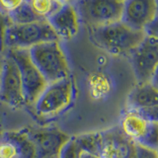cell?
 I'll return each instance as SVG.
<instances>
[{"instance_id": "6da1fadb", "label": "cell", "mask_w": 158, "mask_h": 158, "mask_svg": "<svg viewBox=\"0 0 158 158\" xmlns=\"http://www.w3.org/2000/svg\"><path fill=\"white\" fill-rule=\"evenodd\" d=\"M89 30L94 44L117 56H130L146 36L143 31L133 30L122 21Z\"/></svg>"}, {"instance_id": "7a4b0ae2", "label": "cell", "mask_w": 158, "mask_h": 158, "mask_svg": "<svg viewBox=\"0 0 158 158\" xmlns=\"http://www.w3.org/2000/svg\"><path fill=\"white\" fill-rule=\"evenodd\" d=\"M29 53L48 83L71 76L68 58L60 41L40 44L29 48Z\"/></svg>"}, {"instance_id": "3957f363", "label": "cell", "mask_w": 158, "mask_h": 158, "mask_svg": "<svg viewBox=\"0 0 158 158\" xmlns=\"http://www.w3.org/2000/svg\"><path fill=\"white\" fill-rule=\"evenodd\" d=\"M59 41L48 20L26 24L8 23L4 28L2 42L5 49H29L40 44Z\"/></svg>"}, {"instance_id": "277c9868", "label": "cell", "mask_w": 158, "mask_h": 158, "mask_svg": "<svg viewBox=\"0 0 158 158\" xmlns=\"http://www.w3.org/2000/svg\"><path fill=\"white\" fill-rule=\"evenodd\" d=\"M74 91L71 76L48 83L33 105L35 111L40 117H56L70 107L74 99Z\"/></svg>"}, {"instance_id": "5b68a950", "label": "cell", "mask_w": 158, "mask_h": 158, "mask_svg": "<svg viewBox=\"0 0 158 158\" xmlns=\"http://www.w3.org/2000/svg\"><path fill=\"white\" fill-rule=\"evenodd\" d=\"M81 24L89 29L121 21L123 1L120 0H73Z\"/></svg>"}, {"instance_id": "8992f818", "label": "cell", "mask_w": 158, "mask_h": 158, "mask_svg": "<svg viewBox=\"0 0 158 158\" xmlns=\"http://www.w3.org/2000/svg\"><path fill=\"white\" fill-rule=\"evenodd\" d=\"M5 53L14 59L19 68L26 104L34 105L48 86V81L33 62L30 56L29 49L10 48L5 49Z\"/></svg>"}, {"instance_id": "52a82bcc", "label": "cell", "mask_w": 158, "mask_h": 158, "mask_svg": "<svg viewBox=\"0 0 158 158\" xmlns=\"http://www.w3.org/2000/svg\"><path fill=\"white\" fill-rule=\"evenodd\" d=\"M133 72L138 83L155 80L158 63V40L145 36L143 41L130 54Z\"/></svg>"}, {"instance_id": "ba28073f", "label": "cell", "mask_w": 158, "mask_h": 158, "mask_svg": "<svg viewBox=\"0 0 158 158\" xmlns=\"http://www.w3.org/2000/svg\"><path fill=\"white\" fill-rule=\"evenodd\" d=\"M0 101L14 108L26 105L19 68L14 59L5 52L0 78Z\"/></svg>"}, {"instance_id": "9c48e42d", "label": "cell", "mask_w": 158, "mask_h": 158, "mask_svg": "<svg viewBox=\"0 0 158 158\" xmlns=\"http://www.w3.org/2000/svg\"><path fill=\"white\" fill-rule=\"evenodd\" d=\"M157 20V0H125L121 21L133 30L143 31Z\"/></svg>"}, {"instance_id": "30bf717a", "label": "cell", "mask_w": 158, "mask_h": 158, "mask_svg": "<svg viewBox=\"0 0 158 158\" xmlns=\"http://www.w3.org/2000/svg\"><path fill=\"white\" fill-rule=\"evenodd\" d=\"M127 108L158 123V91L155 81L138 83L127 97Z\"/></svg>"}, {"instance_id": "8fae6325", "label": "cell", "mask_w": 158, "mask_h": 158, "mask_svg": "<svg viewBox=\"0 0 158 158\" xmlns=\"http://www.w3.org/2000/svg\"><path fill=\"white\" fill-rule=\"evenodd\" d=\"M101 158H136L135 142L127 137L118 127L100 132Z\"/></svg>"}, {"instance_id": "7c38bea8", "label": "cell", "mask_w": 158, "mask_h": 158, "mask_svg": "<svg viewBox=\"0 0 158 158\" xmlns=\"http://www.w3.org/2000/svg\"><path fill=\"white\" fill-rule=\"evenodd\" d=\"M34 143L37 158H58L69 136L56 127H42L27 131Z\"/></svg>"}, {"instance_id": "4fadbf2b", "label": "cell", "mask_w": 158, "mask_h": 158, "mask_svg": "<svg viewBox=\"0 0 158 158\" xmlns=\"http://www.w3.org/2000/svg\"><path fill=\"white\" fill-rule=\"evenodd\" d=\"M48 22L60 42L73 39L81 26L77 10L72 2L62 4L48 19Z\"/></svg>"}, {"instance_id": "5bb4252c", "label": "cell", "mask_w": 158, "mask_h": 158, "mask_svg": "<svg viewBox=\"0 0 158 158\" xmlns=\"http://www.w3.org/2000/svg\"><path fill=\"white\" fill-rule=\"evenodd\" d=\"M158 127V123L149 120L133 109L127 108L120 121V130L127 137L135 143L142 144L153 128Z\"/></svg>"}, {"instance_id": "9a60e30c", "label": "cell", "mask_w": 158, "mask_h": 158, "mask_svg": "<svg viewBox=\"0 0 158 158\" xmlns=\"http://www.w3.org/2000/svg\"><path fill=\"white\" fill-rule=\"evenodd\" d=\"M25 3L39 20H48L62 5L56 0H25Z\"/></svg>"}, {"instance_id": "2e32d148", "label": "cell", "mask_w": 158, "mask_h": 158, "mask_svg": "<svg viewBox=\"0 0 158 158\" xmlns=\"http://www.w3.org/2000/svg\"><path fill=\"white\" fill-rule=\"evenodd\" d=\"M75 138L83 152L99 155V148H100L101 139L100 132L84 133V135H75Z\"/></svg>"}, {"instance_id": "e0dca14e", "label": "cell", "mask_w": 158, "mask_h": 158, "mask_svg": "<svg viewBox=\"0 0 158 158\" xmlns=\"http://www.w3.org/2000/svg\"><path fill=\"white\" fill-rule=\"evenodd\" d=\"M7 19L10 23H14V24H26L35 21H40L25 2L16 11L10 14L7 17Z\"/></svg>"}, {"instance_id": "ac0fdd59", "label": "cell", "mask_w": 158, "mask_h": 158, "mask_svg": "<svg viewBox=\"0 0 158 158\" xmlns=\"http://www.w3.org/2000/svg\"><path fill=\"white\" fill-rule=\"evenodd\" d=\"M83 150L77 142L75 136L69 137L59 151L58 158H81Z\"/></svg>"}, {"instance_id": "d6986e66", "label": "cell", "mask_w": 158, "mask_h": 158, "mask_svg": "<svg viewBox=\"0 0 158 158\" xmlns=\"http://www.w3.org/2000/svg\"><path fill=\"white\" fill-rule=\"evenodd\" d=\"M0 158H21L17 144L8 137L0 141Z\"/></svg>"}, {"instance_id": "ffe728a7", "label": "cell", "mask_w": 158, "mask_h": 158, "mask_svg": "<svg viewBox=\"0 0 158 158\" xmlns=\"http://www.w3.org/2000/svg\"><path fill=\"white\" fill-rule=\"evenodd\" d=\"M135 156L136 158H158L157 149L135 143Z\"/></svg>"}, {"instance_id": "44dd1931", "label": "cell", "mask_w": 158, "mask_h": 158, "mask_svg": "<svg viewBox=\"0 0 158 158\" xmlns=\"http://www.w3.org/2000/svg\"><path fill=\"white\" fill-rule=\"evenodd\" d=\"M9 23L8 19L5 18L3 16L0 15V32L2 33V36H3V31H4V28L7 26V24Z\"/></svg>"}, {"instance_id": "7402d4cb", "label": "cell", "mask_w": 158, "mask_h": 158, "mask_svg": "<svg viewBox=\"0 0 158 158\" xmlns=\"http://www.w3.org/2000/svg\"><path fill=\"white\" fill-rule=\"evenodd\" d=\"M81 158H101L100 155H98V154H91V153H86V152H84Z\"/></svg>"}, {"instance_id": "603a6c76", "label": "cell", "mask_w": 158, "mask_h": 158, "mask_svg": "<svg viewBox=\"0 0 158 158\" xmlns=\"http://www.w3.org/2000/svg\"><path fill=\"white\" fill-rule=\"evenodd\" d=\"M4 48H3V42H2V33L0 32V53H3Z\"/></svg>"}, {"instance_id": "cb8c5ba5", "label": "cell", "mask_w": 158, "mask_h": 158, "mask_svg": "<svg viewBox=\"0 0 158 158\" xmlns=\"http://www.w3.org/2000/svg\"><path fill=\"white\" fill-rule=\"evenodd\" d=\"M2 65H3V53H0V78H1Z\"/></svg>"}, {"instance_id": "d4e9b609", "label": "cell", "mask_w": 158, "mask_h": 158, "mask_svg": "<svg viewBox=\"0 0 158 158\" xmlns=\"http://www.w3.org/2000/svg\"><path fill=\"white\" fill-rule=\"evenodd\" d=\"M56 1H58L60 4H66V3H70V2H72L73 0H56Z\"/></svg>"}, {"instance_id": "484cf974", "label": "cell", "mask_w": 158, "mask_h": 158, "mask_svg": "<svg viewBox=\"0 0 158 158\" xmlns=\"http://www.w3.org/2000/svg\"><path fill=\"white\" fill-rule=\"evenodd\" d=\"M120 1H123H123H125V0H120Z\"/></svg>"}]
</instances>
